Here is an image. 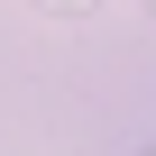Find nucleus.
I'll use <instances>...</instances> for the list:
<instances>
[{
  "label": "nucleus",
  "mask_w": 156,
  "mask_h": 156,
  "mask_svg": "<svg viewBox=\"0 0 156 156\" xmlns=\"http://www.w3.org/2000/svg\"><path fill=\"white\" fill-rule=\"evenodd\" d=\"M147 156H156V147H147Z\"/></svg>",
  "instance_id": "f257e3e1"
}]
</instances>
